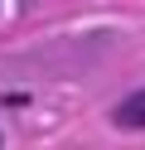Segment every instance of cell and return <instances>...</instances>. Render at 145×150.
<instances>
[{
    "instance_id": "1",
    "label": "cell",
    "mask_w": 145,
    "mask_h": 150,
    "mask_svg": "<svg viewBox=\"0 0 145 150\" xmlns=\"http://www.w3.org/2000/svg\"><path fill=\"white\" fill-rule=\"evenodd\" d=\"M111 121L121 131H145V87L140 92H131V97H121L116 102V111H111Z\"/></svg>"
}]
</instances>
